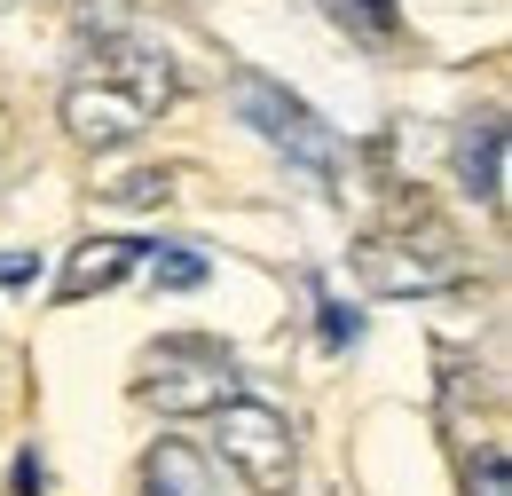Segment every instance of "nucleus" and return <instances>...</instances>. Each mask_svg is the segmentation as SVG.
<instances>
[{
  "instance_id": "nucleus-5",
  "label": "nucleus",
  "mask_w": 512,
  "mask_h": 496,
  "mask_svg": "<svg viewBox=\"0 0 512 496\" xmlns=\"http://www.w3.org/2000/svg\"><path fill=\"white\" fill-rule=\"evenodd\" d=\"M142 252H150L142 237H87V245H71L56 300H95V292H119L134 268H142Z\"/></svg>"
},
{
  "instance_id": "nucleus-11",
  "label": "nucleus",
  "mask_w": 512,
  "mask_h": 496,
  "mask_svg": "<svg viewBox=\"0 0 512 496\" xmlns=\"http://www.w3.org/2000/svg\"><path fill=\"white\" fill-rule=\"evenodd\" d=\"M505 449H497V441H489V449H481V457H473V496H505Z\"/></svg>"
},
{
  "instance_id": "nucleus-8",
  "label": "nucleus",
  "mask_w": 512,
  "mask_h": 496,
  "mask_svg": "<svg viewBox=\"0 0 512 496\" xmlns=\"http://www.w3.org/2000/svg\"><path fill=\"white\" fill-rule=\"evenodd\" d=\"M323 16L339 32H355V40H394L402 32V8L394 0H323Z\"/></svg>"
},
{
  "instance_id": "nucleus-4",
  "label": "nucleus",
  "mask_w": 512,
  "mask_h": 496,
  "mask_svg": "<svg viewBox=\"0 0 512 496\" xmlns=\"http://www.w3.org/2000/svg\"><path fill=\"white\" fill-rule=\"evenodd\" d=\"M213 441H221V457L245 473V489L260 496H284L292 489V473H300V457H292V426H284V410H268V402H221L213 410Z\"/></svg>"
},
{
  "instance_id": "nucleus-9",
  "label": "nucleus",
  "mask_w": 512,
  "mask_h": 496,
  "mask_svg": "<svg viewBox=\"0 0 512 496\" xmlns=\"http://www.w3.org/2000/svg\"><path fill=\"white\" fill-rule=\"evenodd\" d=\"M142 268H150L158 292H197V284H205V252H190V245H150Z\"/></svg>"
},
{
  "instance_id": "nucleus-3",
  "label": "nucleus",
  "mask_w": 512,
  "mask_h": 496,
  "mask_svg": "<svg viewBox=\"0 0 512 496\" xmlns=\"http://www.w3.org/2000/svg\"><path fill=\"white\" fill-rule=\"evenodd\" d=\"M237 111H245V126H260V142L268 150H284L292 166H308L316 182H331L339 174V134L292 95V87H276L268 71H237Z\"/></svg>"
},
{
  "instance_id": "nucleus-1",
  "label": "nucleus",
  "mask_w": 512,
  "mask_h": 496,
  "mask_svg": "<svg viewBox=\"0 0 512 496\" xmlns=\"http://www.w3.org/2000/svg\"><path fill=\"white\" fill-rule=\"evenodd\" d=\"M166 103H174V63L119 32V40H95L87 71L64 87V126L87 150H127Z\"/></svg>"
},
{
  "instance_id": "nucleus-13",
  "label": "nucleus",
  "mask_w": 512,
  "mask_h": 496,
  "mask_svg": "<svg viewBox=\"0 0 512 496\" xmlns=\"http://www.w3.org/2000/svg\"><path fill=\"white\" fill-rule=\"evenodd\" d=\"M32 276H40V252H0V284L8 292H24Z\"/></svg>"
},
{
  "instance_id": "nucleus-7",
  "label": "nucleus",
  "mask_w": 512,
  "mask_h": 496,
  "mask_svg": "<svg viewBox=\"0 0 512 496\" xmlns=\"http://www.w3.org/2000/svg\"><path fill=\"white\" fill-rule=\"evenodd\" d=\"M142 496H213V473L190 441H158L142 457Z\"/></svg>"
},
{
  "instance_id": "nucleus-2",
  "label": "nucleus",
  "mask_w": 512,
  "mask_h": 496,
  "mask_svg": "<svg viewBox=\"0 0 512 496\" xmlns=\"http://www.w3.org/2000/svg\"><path fill=\"white\" fill-rule=\"evenodd\" d=\"M237 394V355L221 347V339H158L150 355H142V402L150 410H166V418H197V410H221Z\"/></svg>"
},
{
  "instance_id": "nucleus-10",
  "label": "nucleus",
  "mask_w": 512,
  "mask_h": 496,
  "mask_svg": "<svg viewBox=\"0 0 512 496\" xmlns=\"http://www.w3.org/2000/svg\"><path fill=\"white\" fill-rule=\"evenodd\" d=\"M316 315H323V347H355V339H363V315L347 308L331 284H316Z\"/></svg>"
},
{
  "instance_id": "nucleus-12",
  "label": "nucleus",
  "mask_w": 512,
  "mask_h": 496,
  "mask_svg": "<svg viewBox=\"0 0 512 496\" xmlns=\"http://www.w3.org/2000/svg\"><path fill=\"white\" fill-rule=\"evenodd\" d=\"M111 197H119V205H166V174H134V182H119Z\"/></svg>"
},
{
  "instance_id": "nucleus-6",
  "label": "nucleus",
  "mask_w": 512,
  "mask_h": 496,
  "mask_svg": "<svg viewBox=\"0 0 512 496\" xmlns=\"http://www.w3.org/2000/svg\"><path fill=\"white\" fill-rule=\"evenodd\" d=\"M457 174L481 205H505V119H473L457 134Z\"/></svg>"
}]
</instances>
